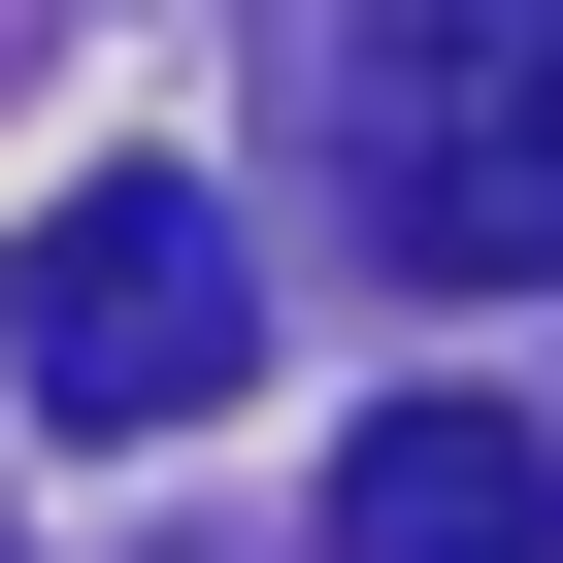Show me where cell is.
I'll return each instance as SVG.
<instances>
[{"mask_svg":"<svg viewBox=\"0 0 563 563\" xmlns=\"http://www.w3.org/2000/svg\"><path fill=\"white\" fill-rule=\"evenodd\" d=\"M0 365H34L67 431H199V398L265 365V299H232V199H199V166H100L34 265H0Z\"/></svg>","mask_w":563,"mask_h":563,"instance_id":"7a4b0ae2","label":"cell"},{"mask_svg":"<svg viewBox=\"0 0 563 563\" xmlns=\"http://www.w3.org/2000/svg\"><path fill=\"white\" fill-rule=\"evenodd\" d=\"M332 563H563V431H530V398H398V431H332Z\"/></svg>","mask_w":563,"mask_h":563,"instance_id":"3957f363","label":"cell"},{"mask_svg":"<svg viewBox=\"0 0 563 563\" xmlns=\"http://www.w3.org/2000/svg\"><path fill=\"white\" fill-rule=\"evenodd\" d=\"M332 199L431 299L563 265V0H332Z\"/></svg>","mask_w":563,"mask_h":563,"instance_id":"6da1fadb","label":"cell"}]
</instances>
